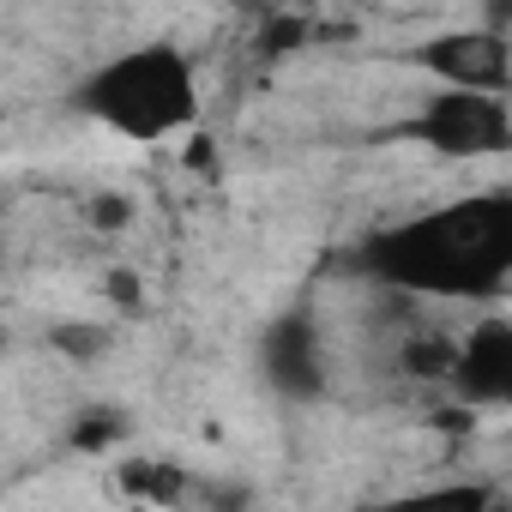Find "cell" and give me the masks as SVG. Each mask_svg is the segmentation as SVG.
Returning <instances> with one entry per match:
<instances>
[{"label":"cell","mask_w":512,"mask_h":512,"mask_svg":"<svg viewBox=\"0 0 512 512\" xmlns=\"http://www.w3.org/2000/svg\"><path fill=\"white\" fill-rule=\"evenodd\" d=\"M362 266L398 290L428 296H494L512 272V199L476 193L380 229L362 247Z\"/></svg>","instance_id":"obj_1"},{"label":"cell","mask_w":512,"mask_h":512,"mask_svg":"<svg viewBox=\"0 0 512 512\" xmlns=\"http://www.w3.org/2000/svg\"><path fill=\"white\" fill-rule=\"evenodd\" d=\"M79 103L109 133H121L133 145H157V139H175L199 121V73L181 49L145 43V49L103 61L79 85Z\"/></svg>","instance_id":"obj_2"},{"label":"cell","mask_w":512,"mask_h":512,"mask_svg":"<svg viewBox=\"0 0 512 512\" xmlns=\"http://www.w3.org/2000/svg\"><path fill=\"white\" fill-rule=\"evenodd\" d=\"M404 133L440 157H494L512 145V115L506 97H476V91H434Z\"/></svg>","instance_id":"obj_3"},{"label":"cell","mask_w":512,"mask_h":512,"mask_svg":"<svg viewBox=\"0 0 512 512\" xmlns=\"http://www.w3.org/2000/svg\"><path fill=\"white\" fill-rule=\"evenodd\" d=\"M422 67L440 79V91H476V97H506L512 85V43L500 25H464L446 31L422 49Z\"/></svg>","instance_id":"obj_4"},{"label":"cell","mask_w":512,"mask_h":512,"mask_svg":"<svg viewBox=\"0 0 512 512\" xmlns=\"http://www.w3.org/2000/svg\"><path fill=\"white\" fill-rule=\"evenodd\" d=\"M446 386H452L464 404H506V398H512V326H506V320L470 326L464 344H452Z\"/></svg>","instance_id":"obj_5"},{"label":"cell","mask_w":512,"mask_h":512,"mask_svg":"<svg viewBox=\"0 0 512 512\" xmlns=\"http://www.w3.org/2000/svg\"><path fill=\"white\" fill-rule=\"evenodd\" d=\"M266 368H272V380H278L284 392H296V398L320 392L326 368H320V332H314L308 314H284V320L266 332Z\"/></svg>","instance_id":"obj_6"},{"label":"cell","mask_w":512,"mask_h":512,"mask_svg":"<svg viewBox=\"0 0 512 512\" xmlns=\"http://www.w3.org/2000/svg\"><path fill=\"white\" fill-rule=\"evenodd\" d=\"M494 500H500L494 482L464 476V482H440V488H410V494H398L374 512H494Z\"/></svg>","instance_id":"obj_7"},{"label":"cell","mask_w":512,"mask_h":512,"mask_svg":"<svg viewBox=\"0 0 512 512\" xmlns=\"http://www.w3.org/2000/svg\"><path fill=\"white\" fill-rule=\"evenodd\" d=\"M121 488L133 500H145V506H187L193 500V476L181 464H163V458H127Z\"/></svg>","instance_id":"obj_8"},{"label":"cell","mask_w":512,"mask_h":512,"mask_svg":"<svg viewBox=\"0 0 512 512\" xmlns=\"http://www.w3.org/2000/svg\"><path fill=\"white\" fill-rule=\"evenodd\" d=\"M85 217H91L97 229H127V223H133V205H127L121 193H97V199L85 205Z\"/></svg>","instance_id":"obj_9"},{"label":"cell","mask_w":512,"mask_h":512,"mask_svg":"<svg viewBox=\"0 0 512 512\" xmlns=\"http://www.w3.org/2000/svg\"><path fill=\"white\" fill-rule=\"evenodd\" d=\"M296 43H308V19H272L266 37H260V49H272V55H284Z\"/></svg>","instance_id":"obj_10"},{"label":"cell","mask_w":512,"mask_h":512,"mask_svg":"<svg viewBox=\"0 0 512 512\" xmlns=\"http://www.w3.org/2000/svg\"><path fill=\"white\" fill-rule=\"evenodd\" d=\"M55 344H61L67 356H97V350H103V332H97V326H55Z\"/></svg>","instance_id":"obj_11"},{"label":"cell","mask_w":512,"mask_h":512,"mask_svg":"<svg viewBox=\"0 0 512 512\" xmlns=\"http://www.w3.org/2000/svg\"><path fill=\"white\" fill-rule=\"evenodd\" d=\"M115 434H121V422H115V416H85V422L73 428V440H79V446H91V452H97V446H109Z\"/></svg>","instance_id":"obj_12"},{"label":"cell","mask_w":512,"mask_h":512,"mask_svg":"<svg viewBox=\"0 0 512 512\" xmlns=\"http://www.w3.org/2000/svg\"><path fill=\"white\" fill-rule=\"evenodd\" d=\"M109 296H115L121 308H139V278H133V272H109Z\"/></svg>","instance_id":"obj_13"}]
</instances>
